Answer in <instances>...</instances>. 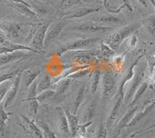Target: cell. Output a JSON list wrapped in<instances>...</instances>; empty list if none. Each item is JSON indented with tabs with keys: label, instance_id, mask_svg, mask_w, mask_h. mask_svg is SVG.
<instances>
[{
	"label": "cell",
	"instance_id": "obj_41",
	"mask_svg": "<svg viewBox=\"0 0 155 138\" xmlns=\"http://www.w3.org/2000/svg\"><path fill=\"white\" fill-rule=\"evenodd\" d=\"M10 2H16V3H27L24 0H9Z\"/></svg>",
	"mask_w": 155,
	"mask_h": 138
},
{
	"label": "cell",
	"instance_id": "obj_20",
	"mask_svg": "<svg viewBox=\"0 0 155 138\" xmlns=\"http://www.w3.org/2000/svg\"><path fill=\"white\" fill-rule=\"evenodd\" d=\"M12 113L5 111L3 103H0V136L3 137L5 133L6 129V121L9 120V116L12 115Z\"/></svg>",
	"mask_w": 155,
	"mask_h": 138
},
{
	"label": "cell",
	"instance_id": "obj_18",
	"mask_svg": "<svg viewBox=\"0 0 155 138\" xmlns=\"http://www.w3.org/2000/svg\"><path fill=\"white\" fill-rule=\"evenodd\" d=\"M139 110V106L136 104L135 106H131L130 107L127 112L124 115V117L120 119V120L119 121L117 125H116V129L119 131L121 130L124 129V128H127L128 124L131 122L135 114L137 113V112Z\"/></svg>",
	"mask_w": 155,
	"mask_h": 138
},
{
	"label": "cell",
	"instance_id": "obj_45",
	"mask_svg": "<svg viewBox=\"0 0 155 138\" xmlns=\"http://www.w3.org/2000/svg\"><path fill=\"white\" fill-rule=\"evenodd\" d=\"M150 2H152V4L153 5V6H154V9H155V1L154 0H150Z\"/></svg>",
	"mask_w": 155,
	"mask_h": 138
},
{
	"label": "cell",
	"instance_id": "obj_42",
	"mask_svg": "<svg viewBox=\"0 0 155 138\" xmlns=\"http://www.w3.org/2000/svg\"><path fill=\"white\" fill-rule=\"evenodd\" d=\"M7 41V40L5 39V36L0 35V44H4Z\"/></svg>",
	"mask_w": 155,
	"mask_h": 138
},
{
	"label": "cell",
	"instance_id": "obj_9",
	"mask_svg": "<svg viewBox=\"0 0 155 138\" xmlns=\"http://www.w3.org/2000/svg\"><path fill=\"white\" fill-rule=\"evenodd\" d=\"M41 71L42 70L39 67H31L23 69L22 72L21 85H20L22 89L25 91H27L30 85L38 78L39 75L41 74Z\"/></svg>",
	"mask_w": 155,
	"mask_h": 138
},
{
	"label": "cell",
	"instance_id": "obj_35",
	"mask_svg": "<svg viewBox=\"0 0 155 138\" xmlns=\"http://www.w3.org/2000/svg\"><path fill=\"white\" fill-rule=\"evenodd\" d=\"M10 85L11 83H9V81H6L3 83L0 84V103H2V102L5 99V95H6L8 90H9Z\"/></svg>",
	"mask_w": 155,
	"mask_h": 138
},
{
	"label": "cell",
	"instance_id": "obj_7",
	"mask_svg": "<svg viewBox=\"0 0 155 138\" xmlns=\"http://www.w3.org/2000/svg\"><path fill=\"white\" fill-rule=\"evenodd\" d=\"M145 75H146V74H145L144 69L143 67H141L137 72L134 74V78L130 80V84L129 85V88L127 89V91L126 92L124 103H129L133 99L134 94L137 92V90L138 89L140 85L144 81Z\"/></svg>",
	"mask_w": 155,
	"mask_h": 138
},
{
	"label": "cell",
	"instance_id": "obj_27",
	"mask_svg": "<svg viewBox=\"0 0 155 138\" xmlns=\"http://www.w3.org/2000/svg\"><path fill=\"white\" fill-rule=\"evenodd\" d=\"M99 20V21L105 23H118V24H121L125 21L123 17L113 16V15H104V16H100Z\"/></svg>",
	"mask_w": 155,
	"mask_h": 138
},
{
	"label": "cell",
	"instance_id": "obj_43",
	"mask_svg": "<svg viewBox=\"0 0 155 138\" xmlns=\"http://www.w3.org/2000/svg\"><path fill=\"white\" fill-rule=\"evenodd\" d=\"M137 1L141 4V5H143L144 7H147V3L146 0H137Z\"/></svg>",
	"mask_w": 155,
	"mask_h": 138
},
{
	"label": "cell",
	"instance_id": "obj_16",
	"mask_svg": "<svg viewBox=\"0 0 155 138\" xmlns=\"http://www.w3.org/2000/svg\"><path fill=\"white\" fill-rule=\"evenodd\" d=\"M66 22L60 21L54 24L51 28H48V32H47L45 41H44V47L49 45L50 43L54 41L58 36L61 34L62 30L64 29L66 26Z\"/></svg>",
	"mask_w": 155,
	"mask_h": 138
},
{
	"label": "cell",
	"instance_id": "obj_12",
	"mask_svg": "<svg viewBox=\"0 0 155 138\" xmlns=\"http://www.w3.org/2000/svg\"><path fill=\"white\" fill-rule=\"evenodd\" d=\"M101 9L99 6H92V7H83L78 8L76 9L68 11L61 14V18L64 19H75V18H81L93 12H99Z\"/></svg>",
	"mask_w": 155,
	"mask_h": 138
},
{
	"label": "cell",
	"instance_id": "obj_19",
	"mask_svg": "<svg viewBox=\"0 0 155 138\" xmlns=\"http://www.w3.org/2000/svg\"><path fill=\"white\" fill-rule=\"evenodd\" d=\"M64 113H65V115L68 119L71 134V138H74L76 135L78 134V126H79L78 117L76 114L71 113L68 109H64Z\"/></svg>",
	"mask_w": 155,
	"mask_h": 138
},
{
	"label": "cell",
	"instance_id": "obj_6",
	"mask_svg": "<svg viewBox=\"0 0 155 138\" xmlns=\"http://www.w3.org/2000/svg\"><path fill=\"white\" fill-rule=\"evenodd\" d=\"M19 126L27 136L31 138H44L41 128L26 116H20Z\"/></svg>",
	"mask_w": 155,
	"mask_h": 138
},
{
	"label": "cell",
	"instance_id": "obj_33",
	"mask_svg": "<svg viewBox=\"0 0 155 138\" xmlns=\"http://www.w3.org/2000/svg\"><path fill=\"white\" fill-rule=\"evenodd\" d=\"M19 71H20V69H16V70H13V71H7V72L1 73L0 74V84H2L3 82H5V81H9V80L14 78Z\"/></svg>",
	"mask_w": 155,
	"mask_h": 138
},
{
	"label": "cell",
	"instance_id": "obj_17",
	"mask_svg": "<svg viewBox=\"0 0 155 138\" xmlns=\"http://www.w3.org/2000/svg\"><path fill=\"white\" fill-rule=\"evenodd\" d=\"M9 6L14 9L16 12L27 17L31 18L33 20H38V15L31 9V6L28 3H16V2H10Z\"/></svg>",
	"mask_w": 155,
	"mask_h": 138
},
{
	"label": "cell",
	"instance_id": "obj_21",
	"mask_svg": "<svg viewBox=\"0 0 155 138\" xmlns=\"http://www.w3.org/2000/svg\"><path fill=\"white\" fill-rule=\"evenodd\" d=\"M53 84V80L50 75H48V74L43 75L38 81V86H37L38 94L45 90H48V89H51Z\"/></svg>",
	"mask_w": 155,
	"mask_h": 138
},
{
	"label": "cell",
	"instance_id": "obj_24",
	"mask_svg": "<svg viewBox=\"0 0 155 138\" xmlns=\"http://www.w3.org/2000/svg\"><path fill=\"white\" fill-rule=\"evenodd\" d=\"M73 78H61V80H59L58 82V86H57V89L55 92L56 94L58 95H61V94H63L69 89V87L71 86V85L72 84L73 82Z\"/></svg>",
	"mask_w": 155,
	"mask_h": 138
},
{
	"label": "cell",
	"instance_id": "obj_8",
	"mask_svg": "<svg viewBox=\"0 0 155 138\" xmlns=\"http://www.w3.org/2000/svg\"><path fill=\"white\" fill-rule=\"evenodd\" d=\"M23 70H20L18 72L16 77L13 78V81L11 82L9 90H8L7 93L5 95V99L3 100V106L5 109L9 108V106L12 104V103L14 101L15 98L16 96V94H17L18 91H19L20 85H21V77Z\"/></svg>",
	"mask_w": 155,
	"mask_h": 138
},
{
	"label": "cell",
	"instance_id": "obj_28",
	"mask_svg": "<svg viewBox=\"0 0 155 138\" xmlns=\"http://www.w3.org/2000/svg\"><path fill=\"white\" fill-rule=\"evenodd\" d=\"M38 81L39 78H37L34 83L32 84L30 86L28 89H27V95L26 99H24V101H30L32 99H36V97L38 95V92H37V86H38Z\"/></svg>",
	"mask_w": 155,
	"mask_h": 138
},
{
	"label": "cell",
	"instance_id": "obj_13",
	"mask_svg": "<svg viewBox=\"0 0 155 138\" xmlns=\"http://www.w3.org/2000/svg\"><path fill=\"white\" fill-rule=\"evenodd\" d=\"M155 107V96L150 100H148L143 105V109L140 112H137V113L134 117L131 122L128 124L127 128L128 127H133L135 126L136 125H137Z\"/></svg>",
	"mask_w": 155,
	"mask_h": 138
},
{
	"label": "cell",
	"instance_id": "obj_11",
	"mask_svg": "<svg viewBox=\"0 0 155 138\" xmlns=\"http://www.w3.org/2000/svg\"><path fill=\"white\" fill-rule=\"evenodd\" d=\"M116 85V80L109 72L103 73L102 77V97L105 99L111 97Z\"/></svg>",
	"mask_w": 155,
	"mask_h": 138
},
{
	"label": "cell",
	"instance_id": "obj_36",
	"mask_svg": "<svg viewBox=\"0 0 155 138\" xmlns=\"http://www.w3.org/2000/svg\"><path fill=\"white\" fill-rule=\"evenodd\" d=\"M30 102V112L32 114H34V116H36L37 114V111H38L39 108V104L37 99H32Z\"/></svg>",
	"mask_w": 155,
	"mask_h": 138
},
{
	"label": "cell",
	"instance_id": "obj_31",
	"mask_svg": "<svg viewBox=\"0 0 155 138\" xmlns=\"http://www.w3.org/2000/svg\"><path fill=\"white\" fill-rule=\"evenodd\" d=\"M108 136V129L106 123L103 122L99 123L98 128L96 130L95 138H107Z\"/></svg>",
	"mask_w": 155,
	"mask_h": 138
},
{
	"label": "cell",
	"instance_id": "obj_26",
	"mask_svg": "<svg viewBox=\"0 0 155 138\" xmlns=\"http://www.w3.org/2000/svg\"><path fill=\"white\" fill-rule=\"evenodd\" d=\"M85 89H86V86L85 85H81L79 89H78V91L77 96H76L74 103V109H73V113L74 114L77 113L78 108H79L81 103H82L84 96H85Z\"/></svg>",
	"mask_w": 155,
	"mask_h": 138
},
{
	"label": "cell",
	"instance_id": "obj_14",
	"mask_svg": "<svg viewBox=\"0 0 155 138\" xmlns=\"http://www.w3.org/2000/svg\"><path fill=\"white\" fill-rule=\"evenodd\" d=\"M30 54L25 51H18L12 53H6L0 54V66L5 65L11 62L29 58Z\"/></svg>",
	"mask_w": 155,
	"mask_h": 138
},
{
	"label": "cell",
	"instance_id": "obj_5",
	"mask_svg": "<svg viewBox=\"0 0 155 138\" xmlns=\"http://www.w3.org/2000/svg\"><path fill=\"white\" fill-rule=\"evenodd\" d=\"M50 25L51 22L40 23L32 29L31 37L30 38V48L42 51L41 50L44 48V41Z\"/></svg>",
	"mask_w": 155,
	"mask_h": 138
},
{
	"label": "cell",
	"instance_id": "obj_2",
	"mask_svg": "<svg viewBox=\"0 0 155 138\" xmlns=\"http://www.w3.org/2000/svg\"><path fill=\"white\" fill-rule=\"evenodd\" d=\"M141 23H133V24L127 25L126 27H122L116 30L110 36L104 40V43L110 48L116 51L121 44L130 36H132L134 33L140 27Z\"/></svg>",
	"mask_w": 155,
	"mask_h": 138
},
{
	"label": "cell",
	"instance_id": "obj_47",
	"mask_svg": "<svg viewBox=\"0 0 155 138\" xmlns=\"http://www.w3.org/2000/svg\"><path fill=\"white\" fill-rule=\"evenodd\" d=\"M116 138H122V136H117V137Z\"/></svg>",
	"mask_w": 155,
	"mask_h": 138
},
{
	"label": "cell",
	"instance_id": "obj_15",
	"mask_svg": "<svg viewBox=\"0 0 155 138\" xmlns=\"http://www.w3.org/2000/svg\"><path fill=\"white\" fill-rule=\"evenodd\" d=\"M57 110H58V129L60 133H61L64 138H71L70 128L64 110L61 107H58Z\"/></svg>",
	"mask_w": 155,
	"mask_h": 138
},
{
	"label": "cell",
	"instance_id": "obj_30",
	"mask_svg": "<svg viewBox=\"0 0 155 138\" xmlns=\"http://www.w3.org/2000/svg\"><path fill=\"white\" fill-rule=\"evenodd\" d=\"M39 127L41 128L44 138H57L54 133L50 129L46 123L43 122H39Z\"/></svg>",
	"mask_w": 155,
	"mask_h": 138
},
{
	"label": "cell",
	"instance_id": "obj_4",
	"mask_svg": "<svg viewBox=\"0 0 155 138\" xmlns=\"http://www.w3.org/2000/svg\"><path fill=\"white\" fill-rule=\"evenodd\" d=\"M100 41V37H91V38H81L74 41H71L64 44L58 50H57L56 54L58 57H61L64 54L68 51H75L85 48L92 47L95 43Z\"/></svg>",
	"mask_w": 155,
	"mask_h": 138
},
{
	"label": "cell",
	"instance_id": "obj_46",
	"mask_svg": "<svg viewBox=\"0 0 155 138\" xmlns=\"http://www.w3.org/2000/svg\"><path fill=\"white\" fill-rule=\"evenodd\" d=\"M39 1H41V2H45L46 0H39Z\"/></svg>",
	"mask_w": 155,
	"mask_h": 138
},
{
	"label": "cell",
	"instance_id": "obj_32",
	"mask_svg": "<svg viewBox=\"0 0 155 138\" xmlns=\"http://www.w3.org/2000/svg\"><path fill=\"white\" fill-rule=\"evenodd\" d=\"M55 94H56V92H55L54 90H53V89H48V90H45L44 92H41V93H39L37 97H36V99L38 101L39 103H41L44 100H46V99L54 96Z\"/></svg>",
	"mask_w": 155,
	"mask_h": 138
},
{
	"label": "cell",
	"instance_id": "obj_38",
	"mask_svg": "<svg viewBox=\"0 0 155 138\" xmlns=\"http://www.w3.org/2000/svg\"><path fill=\"white\" fill-rule=\"evenodd\" d=\"M154 128H155V123L152 124V125H150V126H148V127H147V128H144V129L140 130H139V131H137V132H135V133H134L132 135H131V137H134L136 135L140 134V133H145V132H147V131L150 130L154 129Z\"/></svg>",
	"mask_w": 155,
	"mask_h": 138
},
{
	"label": "cell",
	"instance_id": "obj_25",
	"mask_svg": "<svg viewBox=\"0 0 155 138\" xmlns=\"http://www.w3.org/2000/svg\"><path fill=\"white\" fill-rule=\"evenodd\" d=\"M147 32L155 39V13L147 16L143 23Z\"/></svg>",
	"mask_w": 155,
	"mask_h": 138
},
{
	"label": "cell",
	"instance_id": "obj_44",
	"mask_svg": "<svg viewBox=\"0 0 155 138\" xmlns=\"http://www.w3.org/2000/svg\"><path fill=\"white\" fill-rule=\"evenodd\" d=\"M68 0H59V4L60 5H65Z\"/></svg>",
	"mask_w": 155,
	"mask_h": 138
},
{
	"label": "cell",
	"instance_id": "obj_37",
	"mask_svg": "<svg viewBox=\"0 0 155 138\" xmlns=\"http://www.w3.org/2000/svg\"><path fill=\"white\" fill-rule=\"evenodd\" d=\"M92 123V120L88 121V122L86 123H83L82 124L79 125V126H78V133H79L81 136H85V133H86V128L88 127Z\"/></svg>",
	"mask_w": 155,
	"mask_h": 138
},
{
	"label": "cell",
	"instance_id": "obj_10",
	"mask_svg": "<svg viewBox=\"0 0 155 138\" xmlns=\"http://www.w3.org/2000/svg\"><path fill=\"white\" fill-rule=\"evenodd\" d=\"M73 30H78V31L82 33H105L113 30V27H109V26H105V25L95 23V22L87 21L81 23L75 28H73Z\"/></svg>",
	"mask_w": 155,
	"mask_h": 138
},
{
	"label": "cell",
	"instance_id": "obj_22",
	"mask_svg": "<svg viewBox=\"0 0 155 138\" xmlns=\"http://www.w3.org/2000/svg\"><path fill=\"white\" fill-rule=\"evenodd\" d=\"M114 54V51L112 48H109L107 44H106L104 42L101 43L100 48L96 53L97 57L102 59H109L113 57Z\"/></svg>",
	"mask_w": 155,
	"mask_h": 138
},
{
	"label": "cell",
	"instance_id": "obj_29",
	"mask_svg": "<svg viewBox=\"0 0 155 138\" xmlns=\"http://www.w3.org/2000/svg\"><path fill=\"white\" fill-rule=\"evenodd\" d=\"M100 75L101 73L99 70H96L92 74V81H91V92L92 94L95 93L99 88L100 83Z\"/></svg>",
	"mask_w": 155,
	"mask_h": 138
},
{
	"label": "cell",
	"instance_id": "obj_23",
	"mask_svg": "<svg viewBox=\"0 0 155 138\" xmlns=\"http://www.w3.org/2000/svg\"><path fill=\"white\" fill-rule=\"evenodd\" d=\"M148 87H149V81H143V82H142V84L140 85V87L138 88V89L137 90V92H135V94H134V97H133L130 103V105H129V106H130V107L135 106V105L137 104V101L139 100L140 99L141 97H142V96H143V94H144V92H146V90L147 89Z\"/></svg>",
	"mask_w": 155,
	"mask_h": 138
},
{
	"label": "cell",
	"instance_id": "obj_34",
	"mask_svg": "<svg viewBox=\"0 0 155 138\" xmlns=\"http://www.w3.org/2000/svg\"><path fill=\"white\" fill-rule=\"evenodd\" d=\"M94 115V106L90 103L85 108V113L83 115V123H86L88 121H92V119Z\"/></svg>",
	"mask_w": 155,
	"mask_h": 138
},
{
	"label": "cell",
	"instance_id": "obj_1",
	"mask_svg": "<svg viewBox=\"0 0 155 138\" xmlns=\"http://www.w3.org/2000/svg\"><path fill=\"white\" fill-rule=\"evenodd\" d=\"M143 56V54H142L141 55L138 56V58L134 61L132 63V64L130 65V68H129L128 71H127V74L124 77V78L122 79L121 82H120V85H119V88L117 89V92H116V99H115L114 104L113 105V107H112V110L110 111V113H109V120H108V126H110L112 125V123H113V121L116 119V117H118L119 113H120V108H121L122 105L124 104V98H125V92H124V89H125L126 85L127 84L129 81H130L132 79L133 77L134 76V68L137 66V64L139 63L140 60L141 59V58Z\"/></svg>",
	"mask_w": 155,
	"mask_h": 138
},
{
	"label": "cell",
	"instance_id": "obj_3",
	"mask_svg": "<svg viewBox=\"0 0 155 138\" xmlns=\"http://www.w3.org/2000/svg\"><path fill=\"white\" fill-rule=\"evenodd\" d=\"M27 26L23 23L13 21L0 22V30L4 34L5 38L12 43L17 44L19 38L23 34V29Z\"/></svg>",
	"mask_w": 155,
	"mask_h": 138
},
{
	"label": "cell",
	"instance_id": "obj_40",
	"mask_svg": "<svg viewBox=\"0 0 155 138\" xmlns=\"http://www.w3.org/2000/svg\"><path fill=\"white\" fill-rule=\"evenodd\" d=\"M79 2V0H68L67 2V3L65 4V5H67V6H69V5H75V4H77L78 2Z\"/></svg>",
	"mask_w": 155,
	"mask_h": 138
},
{
	"label": "cell",
	"instance_id": "obj_39",
	"mask_svg": "<svg viewBox=\"0 0 155 138\" xmlns=\"http://www.w3.org/2000/svg\"><path fill=\"white\" fill-rule=\"evenodd\" d=\"M138 41V39H137V35H135V34H134V35H132V37H131L130 39V48H134V47L137 45V43Z\"/></svg>",
	"mask_w": 155,
	"mask_h": 138
}]
</instances>
